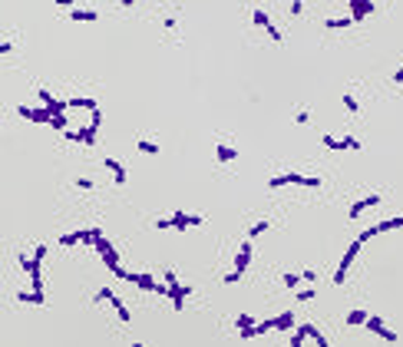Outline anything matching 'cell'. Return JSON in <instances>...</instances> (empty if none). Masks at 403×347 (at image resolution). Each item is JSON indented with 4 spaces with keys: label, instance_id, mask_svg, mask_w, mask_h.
Returning <instances> with one entry per match:
<instances>
[{
    "label": "cell",
    "instance_id": "1",
    "mask_svg": "<svg viewBox=\"0 0 403 347\" xmlns=\"http://www.w3.org/2000/svg\"><path fill=\"white\" fill-rule=\"evenodd\" d=\"M360 245H364V242H360V238H357V242H354V245H350V248H347V255H344V258H340V268L334 271V284H344V278H347V268H350V265H354L357 252H360Z\"/></svg>",
    "mask_w": 403,
    "mask_h": 347
},
{
    "label": "cell",
    "instance_id": "2",
    "mask_svg": "<svg viewBox=\"0 0 403 347\" xmlns=\"http://www.w3.org/2000/svg\"><path fill=\"white\" fill-rule=\"evenodd\" d=\"M93 248H96V255H103V261H106V268H109V271H116V268H119V258H116V248H112V245L106 242L103 235H99V238H96V242H93Z\"/></svg>",
    "mask_w": 403,
    "mask_h": 347
},
{
    "label": "cell",
    "instance_id": "3",
    "mask_svg": "<svg viewBox=\"0 0 403 347\" xmlns=\"http://www.w3.org/2000/svg\"><path fill=\"white\" fill-rule=\"evenodd\" d=\"M367 331H373V334H377V337L390 340V344H393V340H396V334L390 331V327H387V324H383V321H380V317H367Z\"/></svg>",
    "mask_w": 403,
    "mask_h": 347
},
{
    "label": "cell",
    "instance_id": "4",
    "mask_svg": "<svg viewBox=\"0 0 403 347\" xmlns=\"http://www.w3.org/2000/svg\"><path fill=\"white\" fill-rule=\"evenodd\" d=\"M202 215H182V212H175L172 218H169V225H172V228H189V225H202Z\"/></svg>",
    "mask_w": 403,
    "mask_h": 347
},
{
    "label": "cell",
    "instance_id": "5",
    "mask_svg": "<svg viewBox=\"0 0 403 347\" xmlns=\"http://www.w3.org/2000/svg\"><path fill=\"white\" fill-rule=\"evenodd\" d=\"M20 116L24 119H33V123H53V112L43 106V109H27V106H20Z\"/></svg>",
    "mask_w": 403,
    "mask_h": 347
},
{
    "label": "cell",
    "instance_id": "6",
    "mask_svg": "<svg viewBox=\"0 0 403 347\" xmlns=\"http://www.w3.org/2000/svg\"><path fill=\"white\" fill-rule=\"evenodd\" d=\"M248 265H251V238H248V242L241 245V248H238V258H235V271L241 275V271H245Z\"/></svg>",
    "mask_w": 403,
    "mask_h": 347
},
{
    "label": "cell",
    "instance_id": "7",
    "mask_svg": "<svg viewBox=\"0 0 403 347\" xmlns=\"http://www.w3.org/2000/svg\"><path fill=\"white\" fill-rule=\"evenodd\" d=\"M350 10H354V24H357V20H364L367 14H373V4L370 0H350Z\"/></svg>",
    "mask_w": 403,
    "mask_h": 347
},
{
    "label": "cell",
    "instance_id": "8",
    "mask_svg": "<svg viewBox=\"0 0 403 347\" xmlns=\"http://www.w3.org/2000/svg\"><path fill=\"white\" fill-rule=\"evenodd\" d=\"M103 166H106V169L112 172V179H116V185H126V169L119 166L116 159H109V156H106V159H103Z\"/></svg>",
    "mask_w": 403,
    "mask_h": 347
},
{
    "label": "cell",
    "instance_id": "9",
    "mask_svg": "<svg viewBox=\"0 0 403 347\" xmlns=\"http://www.w3.org/2000/svg\"><path fill=\"white\" fill-rule=\"evenodd\" d=\"M298 331H304V337H311V340H314L317 347H331V344H327V337H324V334H321V331H317L314 324H301Z\"/></svg>",
    "mask_w": 403,
    "mask_h": 347
},
{
    "label": "cell",
    "instance_id": "10",
    "mask_svg": "<svg viewBox=\"0 0 403 347\" xmlns=\"http://www.w3.org/2000/svg\"><path fill=\"white\" fill-rule=\"evenodd\" d=\"M373 205H380V195H367V198H360V202L350 208V218H360V212H364V208H373Z\"/></svg>",
    "mask_w": 403,
    "mask_h": 347
},
{
    "label": "cell",
    "instance_id": "11",
    "mask_svg": "<svg viewBox=\"0 0 403 347\" xmlns=\"http://www.w3.org/2000/svg\"><path fill=\"white\" fill-rule=\"evenodd\" d=\"M96 17H99L96 10H83V7H73L70 10V20H76V24H93Z\"/></svg>",
    "mask_w": 403,
    "mask_h": 347
},
{
    "label": "cell",
    "instance_id": "12",
    "mask_svg": "<svg viewBox=\"0 0 403 347\" xmlns=\"http://www.w3.org/2000/svg\"><path fill=\"white\" fill-rule=\"evenodd\" d=\"M17 298L24 301V304H37V308H43V304H47V298H43V291H20Z\"/></svg>",
    "mask_w": 403,
    "mask_h": 347
},
{
    "label": "cell",
    "instance_id": "13",
    "mask_svg": "<svg viewBox=\"0 0 403 347\" xmlns=\"http://www.w3.org/2000/svg\"><path fill=\"white\" fill-rule=\"evenodd\" d=\"M251 24H254V27H261V30H268V27H271V17L264 14L261 7H254V10H251Z\"/></svg>",
    "mask_w": 403,
    "mask_h": 347
},
{
    "label": "cell",
    "instance_id": "14",
    "mask_svg": "<svg viewBox=\"0 0 403 347\" xmlns=\"http://www.w3.org/2000/svg\"><path fill=\"white\" fill-rule=\"evenodd\" d=\"M215 156H218V162H231V159L238 156V149H231V146L221 142V146H215Z\"/></svg>",
    "mask_w": 403,
    "mask_h": 347
},
{
    "label": "cell",
    "instance_id": "15",
    "mask_svg": "<svg viewBox=\"0 0 403 347\" xmlns=\"http://www.w3.org/2000/svg\"><path fill=\"white\" fill-rule=\"evenodd\" d=\"M291 327H294V314H291V311L275 317V331H291Z\"/></svg>",
    "mask_w": 403,
    "mask_h": 347
},
{
    "label": "cell",
    "instance_id": "16",
    "mask_svg": "<svg viewBox=\"0 0 403 347\" xmlns=\"http://www.w3.org/2000/svg\"><path fill=\"white\" fill-rule=\"evenodd\" d=\"M268 228H271V221H268V218H258L251 228H248V238H258L261 232H268Z\"/></svg>",
    "mask_w": 403,
    "mask_h": 347
},
{
    "label": "cell",
    "instance_id": "17",
    "mask_svg": "<svg viewBox=\"0 0 403 347\" xmlns=\"http://www.w3.org/2000/svg\"><path fill=\"white\" fill-rule=\"evenodd\" d=\"M347 324H350V327H357V324H367V311H364V308L350 311V314H347Z\"/></svg>",
    "mask_w": 403,
    "mask_h": 347
},
{
    "label": "cell",
    "instance_id": "18",
    "mask_svg": "<svg viewBox=\"0 0 403 347\" xmlns=\"http://www.w3.org/2000/svg\"><path fill=\"white\" fill-rule=\"evenodd\" d=\"M109 304H112V308H116V314H119V321H122V324H129V308H126V304H122V301H119V298H112V301H109Z\"/></svg>",
    "mask_w": 403,
    "mask_h": 347
},
{
    "label": "cell",
    "instance_id": "19",
    "mask_svg": "<svg viewBox=\"0 0 403 347\" xmlns=\"http://www.w3.org/2000/svg\"><path fill=\"white\" fill-rule=\"evenodd\" d=\"M136 149L143 152V156H156L159 146H156V142H149V139H139V146H136Z\"/></svg>",
    "mask_w": 403,
    "mask_h": 347
},
{
    "label": "cell",
    "instance_id": "20",
    "mask_svg": "<svg viewBox=\"0 0 403 347\" xmlns=\"http://www.w3.org/2000/svg\"><path fill=\"white\" fill-rule=\"evenodd\" d=\"M354 24V17H340V20H327V30H344Z\"/></svg>",
    "mask_w": 403,
    "mask_h": 347
},
{
    "label": "cell",
    "instance_id": "21",
    "mask_svg": "<svg viewBox=\"0 0 403 347\" xmlns=\"http://www.w3.org/2000/svg\"><path fill=\"white\" fill-rule=\"evenodd\" d=\"M321 142H324L327 149H334V152H340V149H344V139H334V136H321Z\"/></svg>",
    "mask_w": 403,
    "mask_h": 347
},
{
    "label": "cell",
    "instance_id": "22",
    "mask_svg": "<svg viewBox=\"0 0 403 347\" xmlns=\"http://www.w3.org/2000/svg\"><path fill=\"white\" fill-rule=\"evenodd\" d=\"M116 294H112V288H99V291L93 294V301H112Z\"/></svg>",
    "mask_w": 403,
    "mask_h": 347
},
{
    "label": "cell",
    "instance_id": "23",
    "mask_svg": "<svg viewBox=\"0 0 403 347\" xmlns=\"http://www.w3.org/2000/svg\"><path fill=\"white\" fill-rule=\"evenodd\" d=\"M251 317H248V314H241V317H235V327H238V331H245V327H251Z\"/></svg>",
    "mask_w": 403,
    "mask_h": 347
},
{
    "label": "cell",
    "instance_id": "24",
    "mask_svg": "<svg viewBox=\"0 0 403 347\" xmlns=\"http://www.w3.org/2000/svg\"><path fill=\"white\" fill-rule=\"evenodd\" d=\"M298 301H301V304H308V301H314V288H304V291H298Z\"/></svg>",
    "mask_w": 403,
    "mask_h": 347
},
{
    "label": "cell",
    "instance_id": "25",
    "mask_svg": "<svg viewBox=\"0 0 403 347\" xmlns=\"http://www.w3.org/2000/svg\"><path fill=\"white\" fill-rule=\"evenodd\" d=\"M344 149H364V146H360V139H354V136H344Z\"/></svg>",
    "mask_w": 403,
    "mask_h": 347
},
{
    "label": "cell",
    "instance_id": "26",
    "mask_svg": "<svg viewBox=\"0 0 403 347\" xmlns=\"http://www.w3.org/2000/svg\"><path fill=\"white\" fill-rule=\"evenodd\" d=\"M281 281H285V288H298V284H301V275H285Z\"/></svg>",
    "mask_w": 403,
    "mask_h": 347
},
{
    "label": "cell",
    "instance_id": "27",
    "mask_svg": "<svg viewBox=\"0 0 403 347\" xmlns=\"http://www.w3.org/2000/svg\"><path fill=\"white\" fill-rule=\"evenodd\" d=\"M304 185H308V189H321V175H308Z\"/></svg>",
    "mask_w": 403,
    "mask_h": 347
},
{
    "label": "cell",
    "instance_id": "28",
    "mask_svg": "<svg viewBox=\"0 0 403 347\" xmlns=\"http://www.w3.org/2000/svg\"><path fill=\"white\" fill-rule=\"evenodd\" d=\"M308 119H311V112H308V109H301L298 116H294V123H298V126H304V123H308Z\"/></svg>",
    "mask_w": 403,
    "mask_h": 347
},
{
    "label": "cell",
    "instance_id": "29",
    "mask_svg": "<svg viewBox=\"0 0 403 347\" xmlns=\"http://www.w3.org/2000/svg\"><path fill=\"white\" fill-rule=\"evenodd\" d=\"M344 106H347L350 112H357V109H360V106H357V99H354V96H344Z\"/></svg>",
    "mask_w": 403,
    "mask_h": 347
},
{
    "label": "cell",
    "instance_id": "30",
    "mask_svg": "<svg viewBox=\"0 0 403 347\" xmlns=\"http://www.w3.org/2000/svg\"><path fill=\"white\" fill-rule=\"evenodd\" d=\"M291 14H294V17L304 14V4H301V0H291Z\"/></svg>",
    "mask_w": 403,
    "mask_h": 347
},
{
    "label": "cell",
    "instance_id": "31",
    "mask_svg": "<svg viewBox=\"0 0 403 347\" xmlns=\"http://www.w3.org/2000/svg\"><path fill=\"white\" fill-rule=\"evenodd\" d=\"M238 278H241V275H238V271H228V275H225V278H221V284H235V281H238Z\"/></svg>",
    "mask_w": 403,
    "mask_h": 347
},
{
    "label": "cell",
    "instance_id": "32",
    "mask_svg": "<svg viewBox=\"0 0 403 347\" xmlns=\"http://www.w3.org/2000/svg\"><path fill=\"white\" fill-rule=\"evenodd\" d=\"M76 185H79V189H86V192H89V189H93V179H76Z\"/></svg>",
    "mask_w": 403,
    "mask_h": 347
},
{
    "label": "cell",
    "instance_id": "33",
    "mask_svg": "<svg viewBox=\"0 0 403 347\" xmlns=\"http://www.w3.org/2000/svg\"><path fill=\"white\" fill-rule=\"evenodd\" d=\"M301 340H304V331H298V334L291 337V347H301Z\"/></svg>",
    "mask_w": 403,
    "mask_h": 347
},
{
    "label": "cell",
    "instance_id": "34",
    "mask_svg": "<svg viewBox=\"0 0 403 347\" xmlns=\"http://www.w3.org/2000/svg\"><path fill=\"white\" fill-rule=\"evenodd\" d=\"M393 83H403V70H396V73H393Z\"/></svg>",
    "mask_w": 403,
    "mask_h": 347
},
{
    "label": "cell",
    "instance_id": "35",
    "mask_svg": "<svg viewBox=\"0 0 403 347\" xmlns=\"http://www.w3.org/2000/svg\"><path fill=\"white\" fill-rule=\"evenodd\" d=\"M56 4H60V7H70V4H73V0H56Z\"/></svg>",
    "mask_w": 403,
    "mask_h": 347
},
{
    "label": "cell",
    "instance_id": "36",
    "mask_svg": "<svg viewBox=\"0 0 403 347\" xmlns=\"http://www.w3.org/2000/svg\"><path fill=\"white\" fill-rule=\"evenodd\" d=\"M129 4H136V0H122V7H129Z\"/></svg>",
    "mask_w": 403,
    "mask_h": 347
}]
</instances>
